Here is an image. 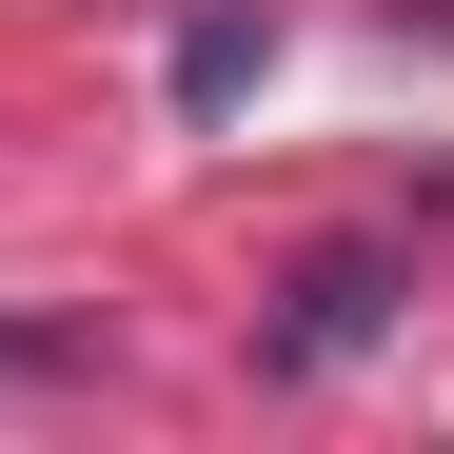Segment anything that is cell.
Listing matches in <instances>:
<instances>
[{
	"mask_svg": "<svg viewBox=\"0 0 454 454\" xmlns=\"http://www.w3.org/2000/svg\"><path fill=\"white\" fill-rule=\"evenodd\" d=\"M395 336V238H336V257H296L277 277V317H257V375H336Z\"/></svg>",
	"mask_w": 454,
	"mask_h": 454,
	"instance_id": "cell-1",
	"label": "cell"
},
{
	"mask_svg": "<svg viewBox=\"0 0 454 454\" xmlns=\"http://www.w3.org/2000/svg\"><path fill=\"white\" fill-rule=\"evenodd\" d=\"M257 59H277V20H198V40H178V99H238Z\"/></svg>",
	"mask_w": 454,
	"mask_h": 454,
	"instance_id": "cell-2",
	"label": "cell"
},
{
	"mask_svg": "<svg viewBox=\"0 0 454 454\" xmlns=\"http://www.w3.org/2000/svg\"><path fill=\"white\" fill-rule=\"evenodd\" d=\"M0 375H80V336H59V317H0Z\"/></svg>",
	"mask_w": 454,
	"mask_h": 454,
	"instance_id": "cell-3",
	"label": "cell"
}]
</instances>
